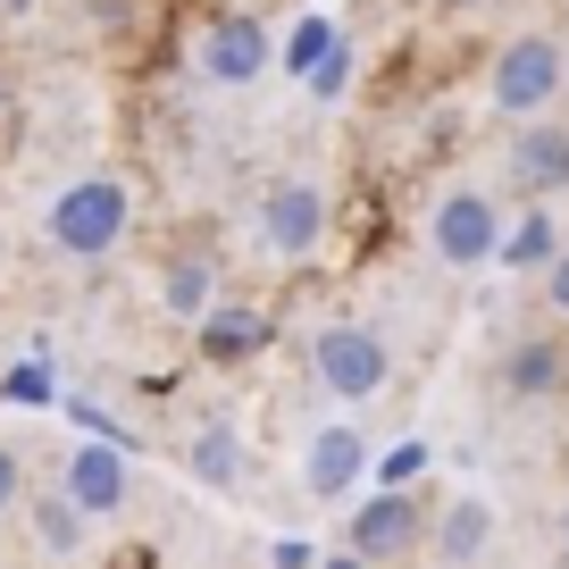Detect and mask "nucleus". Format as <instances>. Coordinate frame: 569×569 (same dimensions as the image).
Returning <instances> with one entry per match:
<instances>
[{"instance_id": "7ed1b4c3", "label": "nucleus", "mask_w": 569, "mask_h": 569, "mask_svg": "<svg viewBox=\"0 0 569 569\" xmlns=\"http://www.w3.org/2000/svg\"><path fill=\"white\" fill-rule=\"evenodd\" d=\"M343 545H352L369 569H402V561H419V552H427V502L410 495V486H386L377 502H360V511H352Z\"/></svg>"}, {"instance_id": "423d86ee", "label": "nucleus", "mask_w": 569, "mask_h": 569, "mask_svg": "<svg viewBox=\"0 0 569 569\" xmlns=\"http://www.w3.org/2000/svg\"><path fill=\"white\" fill-rule=\"evenodd\" d=\"M327 243V193L310 177H277L260 201V251H277V260H310V251Z\"/></svg>"}, {"instance_id": "f03ea898", "label": "nucleus", "mask_w": 569, "mask_h": 569, "mask_svg": "<svg viewBox=\"0 0 569 569\" xmlns=\"http://www.w3.org/2000/svg\"><path fill=\"white\" fill-rule=\"evenodd\" d=\"M126 227H134V193H126L118 177H76L68 193L42 210V234H51L68 260H109V251L126 243Z\"/></svg>"}, {"instance_id": "4468645a", "label": "nucleus", "mask_w": 569, "mask_h": 569, "mask_svg": "<svg viewBox=\"0 0 569 569\" xmlns=\"http://www.w3.org/2000/svg\"><path fill=\"white\" fill-rule=\"evenodd\" d=\"M160 302L177 310L184 327H201L218 310V268L201 260V251H184V260H168V277H160Z\"/></svg>"}, {"instance_id": "dca6fc26", "label": "nucleus", "mask_w": 569, "mask_h": 569, "mask_svg": "<svg viewBox=\"0 0 569 569\" xmlns=\"http://www.w3.org/2000/svg\"><path fill=\"white\" fill-rule=\"evenodd\" d=\"M184 469H193L201 486H234V478H243V445H234V427L210 419L193 445H184Z\"/></svg>"}, {"instance_id": "cd10ccee", "label": "nucleus", "mask_w": 569, "mask_h": 569, "mask_svg": "<svg viewBox=\"0 0 569 569\" xmlns=\"http://www.w3.org/2000/svg\"><path fill=\"white\" fill-rule=\"evenodd\" d=\"M0 9H9V0H0Z\"/></svg>"}, {"instance_id": "412c9836", "label": "nucleus", "mask_w": 569, "mask_h": 569, "mask_svg": "<svg viewBox=\"0 0 569 569\" xmlns=\"http://www.w3.org/2000/svg\"><path fill=\"white\" fill-rule=\"evenodd\" d=\"M18 495H26V469H18V452L0 445V519L18 511Z\"/></svg>"}, {"instance_id": "20e7f679", "label": "nucleus", "mask_w": 569, "mask_h": 569, "mask_svg": "<svg viewBox=\"0 0 569 569\" xmlns=\"http://www.w3.org/2000/svg\"><path fill=\"white\" fill-rule=\"evenodd\" d=\"M310 369H319L327 393H343V402H369V393L393 377V352H386V336H377V327L336 319V327H319V343H310Z\"/></svg>"}, {"instance_id": "f3484780", "label": "nucleus", "mask_w": 569, "mask_h": 569, "mask_svg": "<svg viewBox=\"0 0 569 569\" xmlns=\"http://www.w3.org/2000/svg\"><path fill=\"white\" fill-rule=\"evenodd\" d=\"M260 343H268L260 310H210V319H201V352L210 360H243V352H260Z\"/></svg>"}, {"instance_id": "393cba45", "label": "nucleus", "mask_w": 569, "mask_h": 569, "mask_svg": "<svg viewBox=\"0 0 569 569\" xmlns=\"http://www.w3.org/2000/svg\"><path fill=\"white\" fill-rule=\"evenodd\" d=\"M561 561H569V502H561Z\"/></svg>"}, {"instance_id": "39448f33", "label": "nucleus", "mask_w": 569, "mask_h": 569, "mask_svg": "<svg viewBox=\"0 0 569 569\" xmlns=\"http://www.w3.org/2000/svg\"><path fill=\"white\" fill-rule=\"evenodd\" d=\"M427 243H436V260H445V268H478V260H495V251H502V210L478 193V184H461V193L436 201Z\"/></svg>"}, {"instance_id": "6ab92c4d", "label": "nucleus", "mask_w": 569, "mask_h": 569, "mask_svg": "<svg viewBox=\"0 0 569 569\" xmlns=\"http://www.w3.org/2000/svg\"><path fill=\"white\" fill-rule=\"evenodd\" d=\"M343 76H352V51L336 42V51H327L319 68H310V92H319V101H336V92H343Z\"/></svg>"}, {"instance_id": "f257e3e1", "label": "nucleus", "mask_w": 569, "mask_h": 569, "mask_svg": "<svg viewBox=\"0 0 569 569\" xmlns=\"http://www.w3.org/2000/svg\"><path fill=\"white\" fill-rule=\"evenodd\" d=\"M561 84H569V42L545 34V26L511 34L495 51V68H486V101H495V118H511V126L545 118V109L561 101Z\"/></svg>"}, {"instance_id": "1a4fd4ad", "label": "nucleus", "mask_w": 569, "mask_h": 569, "mask_svg": "<svg viewBox=\"0 0 569 569\" xmlns=\"http://www.w3.org/2000/svg\"><path fill=\"white\" fill-rule=\"evenodd\" d=\"M193 68L210 76V84H251V76L268 68V34H260V18H218L210 34L193 42Z\"/></svg>"}, {"instance_id": "0eeeda50", "label": "nucleus", "mask_w": 569, "mask_h": 569, "mask_svg": "<svg viewBox=\"0 0 569 569\" xmlns=\"http://www.w3.org/2000/svg\"><path fill=\"white\" fill-rule=\"evenodd\" d=\"M511 184L528 201H552V193H569V126L561 118H528L511 134Z\"/></svg>"}, {"instance_id": "9b49d317", "label": "nucleus", "mask_w": 569, "mask_h": 569, "mask_svg": "<svg viewBox=\"0 0 569 569\" xmlns=\"http://www.w3.org/2000/svg\"><path fill=\"white\" fill-rule=\"evenodd\" d=\"M569 386V352L552 336H528L502 352V393H519V402H552V393Z\"/></svg>"}, {"instance_id": "2eb2a0df", "label": "nucleus", "mask_w": 569, "mask_h": 569, "mask_svg": "<svg viewBox=\"0 0 569 569\" xmlns=\"http://www.w3.org/2000/svg\"><path fill=\"white\" fill-rule=\"evenodd\" d=\"M84 528H92V511L68 495V486L34 502V545L51 552V561H76V552H84Z\"/></svg>"}, {"instance_id": "4be33fe9", "label": "nucleus", "mask_w": 569, "mask_h": 569, "mask_svg": "<svg viewBox=\"0 0 569 569\" xmlns=\"http://www.w3.org/2000/svg\"><path fill=\"white\" fill-rule=\"evenodd\" d=\"M545 302H552V310H561V319H569V243H561V260L545 268Z\"/></svg>"}, {"instance_id": "9d476101", "label": "nucleus", "mask_w": 569, "mask_h": 569, "mask_svg": "<svg viewBox=\"0 0 569 569\" xmlns=\"http://www.w3.org/2000/svg\"><path fill=\"white\" fill-rule=\"evenodd\" d=\"M59 486H68L92 519H118L126 511V452L118 445H76L68 469H59Z\"/></svg>"}, {"instance_id": "6e6552de", "label": "nucleus", "mask_w": 569, "mask_h": 569, "mask_svg": "<svg viewBox=\"0 0 569 569\" xmlns=\"http://www.w3.org/2000/svg\"><path fill=\"white\" fill-rule=\"evenodd\" d=\"M486 545H495V502L486 495H452L427 511V561L436 569H469Z\"/></svg>"}, {"instance_id": "a211bd4d", "label": "nucleus", "mask_w": 569, "mask_h": 569, "mask_svg": "<svg viewBox=\"0 0 569 569\" xmlns=\"http://www.w3.org/2000/svg\"><path fill=\"white\" fill-rule=\"evenodd\" d=\"M336 42H343V34H336V26H327V18H302V34L284 42V59H293V68H302V76H310V68H319V59H327V51H336Z\"/></svg>"}, {"instance_id": "aec40b11", "label": "nucleus", "mask_w": 569, "mask_h": 569, "mask_svg": "<svg viewBox=\"0 0 569 569\" xmlns=\"http://www.w3.org/2000/svg\"><path fill=\"white\" fill-rule=\"evenodd\" d=\"M0 393H9V402H51V377H42V369H9Z\"/></svg>"}, {"instance_id": "a878e982", "label": "nucleus", "mask_w": 569, "mask_h": 569, "mask_svg": "<svg viewBox=\"0 0 569 569\" xmlns=\"http://www.w3.org/2000/svg\"><path fill=\"white\" fill-rule=\"evenodd\" d=\"M445 9H486V0H445Z\"/></svg>"}, {"instance_id": "b1692460", "label": "nucleus", "mask_w": 569, "mask_h": 569, "mask_svg": "<svg viewBox=\"0 0 569 569\" xmlns=\"http://www.w3.org/2000/svg\"><path fill=\"white\" fill-rule=\"evenodd\" d=\"M319 569H369V561H360V552H352V545H343V552H327V561H319Z\"/></svg>"}, {"instance_id": "5701e85b", "label": "nucleus", "mask_w": 569, "mask_h": 569, "mask_svg": "<svg viewBox=\"0 0 569 569\" xmlns=\"http://www.w3.org/2000/svg\"><path fill=\"white\" fill-rule=\"evenodd\" d=\"M419 461H427V452H419V445H402V452H386V486H410V478H419Z\"/></svg>"}, {"instance_id": "ddd939ff", "label": "nucleus", "mask_w": 569, "mask_h": 569, "mask_svg": "<svg viewBox=\"0 0 569 569\" xmlns=\"http://www.w3.org/2000/svg\"><path fill=\"white\" fill-rule=\"evenodd\" d=\"M495 260L511 268V277H528V268L545 277V268L561 260V227H552V210H545V201H528V210H519L511 227H502V251H495Z\"/></svg>"}, {"instance_id": "f8f14e48", "label": "nucleus", "mask_w": 569, "mask_h": 569, "mask_svg": "<svg viewBox=\"0 0 569 569\" xmlns=\"http://www.w3.org/2000/svg\"><path fill=\"white\" fill-rule=\"evenodd\" d=\"M360 461H369V445H360L352 427H319V436H310V452H302V486L319 502H336L343 486L360 478Z\"/></svg>"}, {"instance_id": "bb28decb", "label": "nucleus", "mask_w": 569, "mask_h": 569, "mask_svg": "<svg viewBox=\"0 0 569 569\" xmlns=\"http://www.w3.org/2000/svg\"><path fill=\"white\" fill-rule=\"evenodd\" d=\"M9 9H26V0H9Z\"/></svg>"}]
</instances>
